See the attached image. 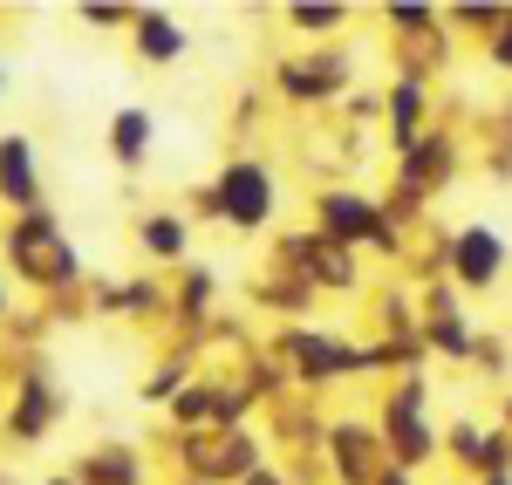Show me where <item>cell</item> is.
Returning <instances> with one entry per match:
<instances>
[{
  "mask_svg": "<svg viewBox=\"0 0 512 485\" xmlns=\"http://www.w3.org/2000/svg\"><path fill=\"white\" fill-rule=\"evenodd\" d=\"M219 199H226V212H233L239 226H253V219H267V205H274V185H267V171L239 164V171H226Z\"/></svg>",
  "mask_w": 512,
  "mask_h": 485,
  "instance_id": "obj_1",
  "label": "cell"
},
{
  "mask_svg": "<svg viewBox=\"0 0 512 485\" xmlns=\"http://www.w3.org/2000/svg\"><path fill=\"white\" fill-rule=\"evenodd\" d=\"M0 185H7L14 205H35V185H28V144H21V137L0 144Z\"/></svg>",
  "mask_w": 512,
  "mask_h": 485,
  "instance_id": "obj_2",
  "label": "cell"
},
{
  "mask_svg": "<svg viewBox=\"0 0 512 485\" xmlns=\"http://www.w3.org/2000/svg\"><path fill=\"white\" fill-rule=\"evenodd\" d=\"M110 144H117V158H123V164H137L144 151H151V117H144V110H123L117 130H110Z\"/></svg>",
  "mask_w": 512,
  "mask_h": 485,
  "instance_id": "obj_3",
  "label": "cell"
},
{
  "mask_svg": "<svg viewBox=\"0 0 512 485\" xmlns=\"http://www.w3.org/2000/svg\"><path fill=\"white\" fill-rule=\"evenodd\" d=\"M137 48H144V55H158V62H171V55L185 48V35H178L164 14H137Z\"/></svg>",
  "mask_w": 512,
  "mask_h": 485,
  "instance_id": "obj_4",
  "label": "cell"
},
{
  "mask_svg": "<svg viewBox=\"0 0 512 485\" xmlns=\"http://www.w3.org/2000/svg\"><path fill=\"white\" fill-rule=\"evenodd\" d=\"M492 267H499V240H492V233H472V240H465V274L485 281Z\"/></svg>",
  "mask_w": 512,
  "mask_h": 485,
  "instance_id": "obj_5",
  "label": "cell"
},
{
  "mask_svg": "<svg viewBox=\"0 0 512 485\" xmlns=\"http://www.w3.org/2000/svg\"><path fill=\"white\" fill-rule=\"evenodd\" d=\"M144 246H158V253H178V246H185V233H178L171 219H151V226H144Z\"/></svg>",
  "mask_w": 512,
  "mask_h": 485,
  "instance_id": "obj_6",
  "label": "cell"
},
{
  "mask_svg": "<svg viewBox=\"0 0 512 485\" xmlns=\"http://www.w3.org/2000/svg\"><path fill=\"white\" fill-rule=\"evenodd\" d=\"M0 301H7V294H0ZM0 315H7V308H0Z\"/></svg>",
  "mask_w": 512,
  "mask_h": 485,
  "instance_id": "obj_7",
  "label": "cell"
},
{
  "mask_svg": "<svg viewBox=\"0 0 512 485\" xmlns=\"http://www.w3.org/2000/svg\"><path fill=\"white\" fill-rule=\"evenodd\" d=\"M55 485H62V479H55Z\"/></svg>",
  "mask_w": 512,
  "mask_h": 485,
  "instance_id": "obj_8",
  "label": "cell"
}]
</instances>
